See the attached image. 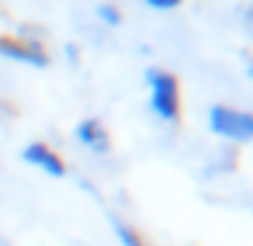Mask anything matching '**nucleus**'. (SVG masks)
Instances as JSON below:
<instances>
[{
	"instance_id": "6",
	"label": "nucleus",
	"mask_w": 253,
	"mask_h": 246,
	"mask_svg": "<svg viewBox=\"0 0 253 246\" xmlns=\"http://www.w3.org/2000/svg\"><path fill=\"white\" fill-rule=\"evenodd\" d=\"M115 236L122 239V246H149V243H146L128 222H118V218H115Z\"/></svg>"
},
{
	"instance_id": "2",
	"label": "nucleus",
	"mask_w": 253,
	"mask_h": 246,
	"mask_svg": "<svg viewBox=\"0 0 253 246\" xmlns=\"http://www.w3.org/2000/svg\"><path fill=\"white\" fill-rule=\"evenodd\" d=\"M208 128L225 142H253V115L243 108L211 104L208 108Z\"/></svg>"
},
{
	"instance_id": "1",
	"label": "nucleus",
	"mask_w": 253,
	"mask_h": 246,
	"mask_svg": "<svg viewBox=\"0 0 253 246\" xmlns=\"http://www.w3.org/2000/svg\"><path fill=\"white\" fill-rule=\"evenodd\" d=\"M146 87H149V108L163 122H180V80L160 66L146 70Z\"/></svg>"
},
{
	"instance_id": "9",
	"label": "nucleus",
	"mask_w": 253,
	"mask_h": 246,
	"mask_svg": "<svg viewBox=\"0 0 253 246\" xmlns=\"http://www.w3.org/2000/svg\"><path fill=\"white\" fill-rule=\"evenodd\" d=\"M246 25H250V35H253V11L246 14Z\"/></svg>"
},
{
	"instance_id": "7",
	"label": "nucleus",
	"mask_w": 253,
	"mask_h": 246,
	"mask_svg": "<svg viewBox=\"0 0 253 246\" xmlns=\"http://www.w3.org/2000/svg\"><path fill=\"white\" fill-rule=\"evenodd\" d=\"M97 18H101L108 28H118V25H122V11H118L115 4H101V7H97Z\"/></svg>"
},
{
	"instance_id": "10",
	"label": "nucleus",
	"mask_w": 253,
	"mask_h": 246,
	"mask_svg": "<svg viewBox=\"0 0 253 246\" xmlns=\"http://www.w3.org/2000/svg\"><path fill=\"white\" fill-rule=\"evenodd\" d=\"M246 73H250V80H253V59H250V63H246Z\"/></svg>"
},
{
	"instance_id": "4",
	"label": "nucleus",
	"mask_w": 253,
	"mask_h": 246,
	"mask_svg": "<svg viewBox=\"0 0 253 246\" xmlns=\"http://www.w3.org/2000/svg\"><path fill=\"white\" fill-rule=\"evenodd\" d=\"M21 156H25V163L45 170L49 177H66V163H63V156H59L52 146H45V142H28V146L21 149Z\"/></svg>"
},
{
	"instance_id": "5",
	"label": "nucleus",
	"mask_w": 253,
	"mask_h": 246,
	"mask_svg": "<svg viewBox=\"0 0 253 246\" xmlns=\"http://www.w3.org/2000/svg\"><path fill=\"white\" fill-rule=\"evenodd\" d=\"M77 139H80V146H87L90 153H111V135H108V128H104L101 118H84V122L77 125Z\"/></svg>"
},
{
	"instance_id": "3",
	"label": "nucleus",
	"mask_w": 253,
	"mask_h": 246,
	"mask_svg": "<svg viewBox=\"0 0 253 246\" xmlns=\"http://www.w3.org/2000/svg\"><path fill=\"white\" fill-rule=\"evenodd\" d=\"M0 56L28 63V66H49V52L42 42L25 39V35H0Z\"/></svg>"
},
{
	"instance_id": "8",
	"label": "nucleus",
	"mask_w": 253,
	"mask_h": 246,
	"mask_svg": "<svg viewBox=\"0 0 253 246\" xmlns=\"http://www.w3.org/2000/svg\"><path fill=\"white\" fill-rule=\"evenodd\" d=\"M146 7H153V11H173V7H180L184 0H142Z\"/></svg>"
}]
</instances>
